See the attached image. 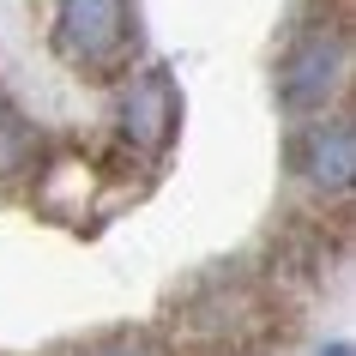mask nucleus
Returning a JSON list of instances; mask_svg holds the SVG:
<instances>
[{
  "mask_svg": "<svg viewBox=\"0 0 356 356\" xmlns=\"http://www.w3.org/2000/svg\"><path fill=\"white\" fill-rule=\"evenodd\" d=\"M73 356H169V350L151 332H103V338H91V344L73 350Z\"/></svg>",
  "mask_w": 356,
  "mask_h": 356,
  "instance_id": "nucleus-6",
  "label": "nucleus"
},
{
  "mask_svg": "<svg viewBox=\"0 0 356 356\" xmlns=\"http://www.w3.org/2000/svg\"><path fill=\"white\" fill-rule=\"evenodd\" d=\"M326 356H350V344H332V350H326Z\"/></svg>",
  "mask_w": 356,
  "mask_h": 356,
  "instance_id": "nucleus-7",
  "label": "nucleus"
},
{
  "mask_svg": "<svg viewBox=\"0 0 356 356\" xmlns=\"http://www.w3.org/2000/svg\"><path fill=\"white\" fill-rule=\"evenodd\" d=\"M290 163H296V175L314 181L320 193H344L350 175H356V127L344 121V115L314 121V127L290 145Z\"/></svg>",
  "mask_w": 356,
  "mask_h": 356,
  "instance_id": "nucleus-4",
  "label": "nucleus"
},
{
  "mask_svg": "<svg viewBox=\"0 0 356 356\" xmlns=\"http://www.w3.org/2000/svg\"><path fill=\"white\" fill-rule=\"evenodd\" d=\"M266 320H272V302H266L254 284H242V278H218V284H206V290L188 302V338H200L211 350L248 344L254 332H266Z\"/></svg>",
  "mask_w": 356,
  "mask_h": 356,
  "instance_id": "nucleus-3",
  "label": "nucleus"
},
{
  "mask_svg": "<svg viewBox=\"0 0 356 356\" xmlns=\"http://www.w3.org/2000/svg\"><path fill=\"white\" fill-rule=\"evenodd\" d=\"M175 121H181V97L169 85V73H139L121 97V133L133 139V151H157L175 139Z\"/></svg>",
  "mask_w": 356,
  "mask_h": 356,
  "instance_id": "nucleus-5",
  "label": "nucleus"
},
{
  "mask_svg": "<svg viewBox=\"0 0 356 356\" xmlns=\"http://www.w3.org/2000/svg\"><path fill=\"white\" fill-rule=\"evenodd\" d=\"M344 73H350V42H344V31H308L278 60V103L296 109V115L326 109L338 97V85H344Z\"/></svg>",
  "mask_w": 356,
  "mask_h": 356,
  "instance_id": "nucleus-2",
  "label": "nucleus"
},
{
  "mask_svg": "<svg viewBox=\"0 0 356 356\" xmlns=\"http://www.w3.org/2000/svg\"><path fill=\"white\" fill-rule=\"evenodd\" d=\"M133 49L127 0H60L55 6V55L79 73H115Z\"/></svg>",
  "mask_w": 356,
  "mask_h": 356,
  "instance_id": "nucleus-1",
  "label": "nucleus"
}]
</instances>
